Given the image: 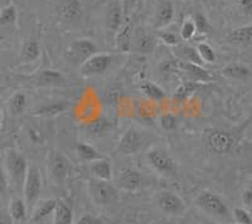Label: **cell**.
Listing matches in <instances>:
<instances>
[{"label": "cell", "mask_w": 252, "mask_h": 224, "mask_svg": "<svg viewBox=\"0 0 252 224\" xmlns=\"http://www.w3.org/2000/svg\"><path fill=\"white\" fill-rule=\"evenodd\" d=\"M4 168L8 174L10 185L14 190H23L24 180L28 172V161L23 154L14 149H8L4 154Z\"/></svg>", "instance_id": "cell-1"}, {"label": "cell", "mask_w": 252, "mask_h": 224, "mask_svg": "<svg viewBox=\"0 0 252 224\" xmlns=\"http://www.w3.org/2000/svg\"><path fill=\"white\" fill-rule=\"evenodd\" d=\"M195 205L209 216L218 219H231V213L224 200L211 190H202L195 196Z\"/></svg>", "instance_id": "cell-2"}, {"label": "cell", "mask_w": 252, "mask_h": 224, "mask_svg": "<svg viewBox=\"0 0 252 224\" xmlns=\"http://www.w3.org/2000/svg\"><path fill=\"white\" fill-rule=\"evenodd\" d=\"M87 192L97 207H109L119 200V192L110 181L92 179L87 181Z\"/></svg>", "instance_id": "cell-3"}, {"label": "cell", "mask_w": 252, "mask_h": 224, "mask_svg": "<svg viewBox=\"0 0 252 224\" xmlns=\"http://www.w3.org/2000/svg\"><path fill=\"white\" fill-rule=\"evenodd\" d=\"M22 193H23L24 201L28 207V212L32 213V210L34 209L39 201L40 194H42V176H40L39 169L35 165H29Z\"/></svg>", "instance_id": "cell-4"}, {"label": "cell", "mask_w": 252, "mask_h": 224, "mask_svg": "<svg viewBox=\"0 0 252 224\" xmlns=\"http://www.w3.org/2000/svg\"><path fill=\"white\" fill-rule=\"evenodd\" d=\"M69 160L64 154L58 150H51L47 156V170L51 181L56 185L64 183L69 174Z\"/></svg>", "instance_id": "cell-5"}, {"label": "cell", "mask_w": 252, "mask_h": 224, "mask_svg": "<svg viewBox=\"0 0 252 224\" xmlns=\"http://www.w3.org/2000/svg\"><path fill=\"white\" fill-rule=\"evenodd\" d=\"M145 159L149 167L160 175H172L177 170V163L172 155L160 147H153L149 150L146 152Z\"/></svg>", "instance_id": "cell-6"}, {"label": "cell", "mask_w": 252, "mask_h": 224, "mask_svg": "<svg viewBox=\"0 0 252 224\" xmlns=\"http://www.w3.org/2000/svg\"><path fill=\"white\" fill-rule=\"evenodd\" d=\"M204 140H206L207 147L217 155L228 154L232 151L236 145L235 138L231 134L218 129L207 130L204 134Z\"/></svg>", "instance_id": "cell-7"}, {"label": "cell", "mask_w": 252, "mask_h": 224, "mask_svg": "<svg viewBox=\"0 0 252 224\" xmlns=\"http://www.w3.org/2000/svg\"><path fill=\"white\" fill-rule=\"evenodd\" d=\"M97 53V46L92 40L86 39H77L75 40L68 49L66 51L64 58L72 66H82L87 59Z\"/></svg>", "instance_id": "cell-8"}, {"label": "cell", "mask_w": 252, "mask_h": 224, "mask_svg": "<svg viewBox=\"0 0 252 224\" xmlns=\"http://www.w3.org/2000/svg\"><path fill=\"white\" fill-rule=\"evenodd\" d=\"M144 146V135L143 132L139 130L131 129L126 130L124 132V135L121 136L120 140L116 146V152L121 154V155L129 156L134 155L136 152L140 151Z\"/></svg>", "instance_id": "cell-9"}, {"label": "cell", "mask_w": 252, "mask_h": 224, "mask_svg": "<svg viewBox=\"0 0 252 224\" xmlns=\"http://www.w3.org/2000/svg\"><path fill=\"white\" fill-rule=\"evenodd\" d=\"M157 203L159 208L169 216H181L186 212V203L173 190H161L158 193Z\"/></svg>", "instance_id": "cell-10"}, {"label": "cell", "mask_w": 252, "mask_h": 224, "mask_svg": "<svg viewBox=\"0 0 252 224\" xmlns=\"http://www.w3.org/2000/svg\"><path fill=\"white\" fill-rule=\"evenodd\" d=\"M112 62H114V56L107 53H96L80 67L81 75L86 77L102 75L111 67Z\"/></svg>", "instance_id": "cell-11"}, {"label": "cell", "mask_w": 252, "mask_h": 224, "mask_svg": "<svg viewBox=\"0 0 252 224\" xmlns=\"http://www.w3.org/2000/svg\"><path fill=\"white\" fill-rule=\"evenodd\" d=\"M144 178L139 170L134 168H124L121 169L118 178V187L124 192L135 193L143 188Z\"/></svg>", "instance_id": "cell-12"}, {"label": "cell", "mask_w": 252, "mask_h": 224, "mask_svg": "<svg viewBox=\"0 0 252 224\" xmlns=\"http://www.w3.org/2000/svg\"><path fill=\"white\" fill-rule=\"evenodd\" d=\"M34 84L40 87H64L68 86V81L60 71L43 69L35 75Z\"/></svg>", "instance_id": "cell-13"}, {"label": "cell", "mask_w": 252, "mask_h": 224, "mask_svg": "<svg viewBox=\"0 0 252 224\" xmlns=\"http://www.w3.org/2000/svg\"><path fill=\"white\" fill-rule=\"evenodd\" d=\"M57 12L61 20L66 23H72L77 22L82 17L83 8L80 0H61Z\"/></svg>", "instance_id": "cell-14"}, {"label": "cell", "mask_w": 252, "mask_h": 224, "mask_svg": "<svg viewBox=\"0 0 252 224\" xmlns=\"http://www.w3.org/2000/svg\"><path fill=\"white\" fill-rule=\"evenodd\" d=\"M157 39L149 32H146L145 29L138 28L134 32V38H132V49L140 55H149L154 51Z\"/></svg>", "instance_id": "cell-15"}, {"label": "cell", "mask_w": 252, "mask_h": 224, "mask_svg": "<svg viewBox=\"0 0 252 224\" xmlns=\"http://www.w3.org/2000/svg\"><path fill=\"white\" fill-rule=\"evenodd\" d=\"M124 24L123 19V5H121L120 0H114L107 8L106 13V28L111 33L119 32V29Z\"/></svg>", "instance_id": "cell-16"}, {"label": "cell", "mask_w": 252, "mask_h": 224, "mask_svg": "<svg viewBox=\"0 0 252 224\" xmlns=\"http://www.w3.org/2000/svg\"><path fill=\"white\" fill-rule=\"evenodd\" d=\"M179 69H182L187 76H188L192 82L195 84H199V82H208V81L212 80V76L209 75V72L207 69H204L201 64L190 63V62H184L181 60L178 63Z\"/></svg>", "instance_id": "cell-17"}, {"label": "cell", "mask_w": 252, "mask_h": 224, "mask_svg": "<svg viewBox=\"0 0 252 224\" xmlns=\"http://www.w3.org/2000/svg\"><path fill=\"white\" fill-rule=\"evenodd\" d=\"M57 203L58 199L56 198H48L38 201L34 209L32 210L31 213L32 222L33 223H39V222L44 221L49 216H52L53 212H55L56 207H57Z\"/></svg>", "instance_id": "cell-18"}, {"label": "cell", "mask_w": 252, "mask_h": 224, "mask_svg": "<svg viewBox=\"0 0 252 224\" xmlns=\"http://www.w3.org/2000/svg\"><path fill=\"white\" fill-rule=\"evenodd\" d=\"M68 107V101H52V102L44 104L42 105V106L38 107V109H35L34 111H33V116L40 118L55 117V116L61 115L62 112L66 111Z\"/></svg>", "instance_id": "cell-19"}, {"label": "cell", "mask_w": 252, "mask_h": 224, "mask_svg": "<svg viewBox=\"0 0 252 224\" xmlns=\"http://www.w3.org/2000/svg\"><path fill=\"white\" fill-rule=\"evenodd\" d=\"M174 14L175 9L172 1H169V0L161 1L160 5L158 6L157 14H155V28L163 29L169 26L174 19Z\"/></svg>", "instance_id": "cell-20"}, {"label": "cell", "mask_w": 252, "mask_h": 224, "mask_svg": "<svg viewBox=\"0 0 252 224\" xmlns=\"http://www.w3.org/2000/svg\"><path fill=\"white\" fill-rule=\"evenodd\" d=\"M132 38H134V29L129 20L121 26L119 32L116 33V47L120 52L127 53L132 49Z\"/></svg>", "instance_id": "cell-21"}, {"label": "cell", "mask_w": 252, "mask_h": 224, "mask_svg": "<svg viewBox=\"0 0 252 224\" xmlns=\"http://www.w3.org/2000/svg\"><path fill=\"white\" fill-rule=\"evenodd\" d=\"M90 169H91L92 175L94 176V179L105 181L112 180V165L109 159L101 158L92 161Z\"/></svg>", "instance_id": "cell-22"}, {"label": "cell", "mask_w": 252, "mask_h": 224, "mask_svg": "<svg viewBox=\"0 0 252 224\" xmlns=\"http://www.w3.org/2000/svg\"><path fill=\"white\" fill-rule=\"evenodd\" d=\"M52 224H73V210L64 200L58 199L57 207L52 214Z\"/></svg>", "instance_id": "cell-23"}, {"label": "cell", "mask_w": 252, "mask_h": 224, "mask_svg": "<svg viewBox=\"0 0 252 224\" xmlns=\"http://www.w3.org/2000/svg\"><path fill=\"white\" fill-rule=\"evenodd\" d=\"M40 47L35 39H27L20 51V62L24 64L33 63L39 58Z\"/></svg>", "instance_id": "cell-24"}, {"label": "cell", "mask_w": 252, "mask_h": 224, "mask_svg": "<svg viewBox=\"0 0 252 224\" xmlns=\"http://www.w3.org/2000/svg\"><path fill=\"white\" fill-rule=\"evenodd\" d=\"M28 213V207H27L23 198H20V196L12 198L10 204H9V216H10L13 222H15V223L24 222Z\"/></svg>", "instance_id": "cell-25"}, {"label": "cell", "mask_w": 252, "mask_h": 224, "mask_svg": "<svg viewBox=\"0 0 252 224\" xmlns=\"http://www.w3.org/2000/svg\"><path fill=\"white\" fill-rule=\"evenodd\" d=\"M27 102H28V101H27V96L24 92L18 91V92L13 93L12 97L9 98L8 101L9 112H10L13 116L23 115L24 111H26L27 109Z\"/></svg>", "instance_id": "cell-26"}, {"label": "cell", "mask_w": 252, "mask_h": 224, "mask_svg": "<svg viewBox=\"0 0 252 224\" xmlns=\"http://www.w3.org/2000/svg\"><path fill=\"white\" fill-rule=\"evenodd\" d=\"M222 75L227 78H231V80H245L250 76V69L245 64L233 62V63L227 64L222 69Z\"/></svg>", "instance_id": "cell-27"}, {"label": "cell", "mask_w": 252, "mask_h": 224, "mask_svg": "<svg viewBox=\"0 0 252 224\" xmlns=\"http://www.w3.org/2000/svg\"><path fill=\"white\" fill-rule=\"evenodd\" d=\"M227 39L233 44H246L252 40V26H245L231 30Z\"/></svg>", "instance_id": "cell-28"}, {"label": "cell", "mask_w": 252, "mask_h": 224, "mask_svg": "<svg viewBox=\"0 0 252 224\" xmlns=\"http://www.w3.org/2000/svg\"><path fill=\"white\" fill-rule=\"evenodd\" d=\"M112 127L111 122H110L107 118H97V120H94L91 121V122H89V124L86 125V130L89 134H91V135H102V134H106L107 131H110Z\"/></svg>", "instance_id": "cell-29"}, {"label": "cell", "mask_w": 252, "mask_h": 224, "mask_svg": "<svg viewBox=\"0 0 252 224\" xmlns=\"http://www.w3.org/2000/svg\"><path fill=\"white\" fill-rule=\"evenodd\" d=\"M76 151H77L78 156H80L82 160L90 161V163L102 158L97 150L94 149V146H91V145L86 144V142H78V144L76 145Z\"/></svg>", "instance_id": "cell-30"}, {"label": "cell", "mask_w": 252, "mask_h": 224, "mask_svg": "<svg viewBox=\"0 0 252 224\" xmlns=\"http://www.w3.org/2000/svg\"><path fill=\"white\" fill-rule=\"evenodd\" d=\"M140 89L144 95L148 96V97L152 98V100L158 101V102L165 98L164 89L161 88V87L158 86V84H153V82H144L140 86Z\"/></svg>", "instance_id": "cell-31"}, {"label": "cell", "mask_w": 252, "mask_h": 224, "mask_svg": "<svg viewBox=\"0 0 252 224\" xmlns=\"http://www.w3.org/2000/svg\"><path fill=\"white\" fill-rule=\"evenodd\" d=\"M178 52H179V56L183 58L184 62H190V63H195V64H203V60H202L201 56L198 53L197 47H190V46H182L179 47L178 49Z\"/></svg>", "instance_id": "cell-32"}, {"label": "cell", "mask_w": 252, "mask_h": 224, "mask_svg": "<svg viewBox=\"0 0 252 224\" xmlns=\"http://www.w3.org/2000/svg\"><path fill=\"white\" fill-rule=\"evenodd\" d=\"M18 19L17 8L14 5H6L0 10V27H9L15 24Z\"/></svg>", "instance_id": "cell-33"}, {"label": "cell", "mask_w": 252, "mask_h": 224, "mask_svg": "<svg viewBox=\"0 0 252 224\" xmlns=\"http://www.w3.org/2000/svg\"><path fill=\"white\" fill-rule=\"evenodd\" d=\"M197 51L201 56L203 63H215L216 53L215 49L209 46L208 43H199L197 46Z\"/></svg>", "instance_id": "cell-34"}, {"label": "cell", "mask_w": 252, "mask_h": 224, "mask_svg": "<svg viewBox=\"0 0 252 224\" xmlns=\"http://www.w3.org/2000/svg\"><path fill=\"white\" fill-rule=\"evenodd\" d=\"M195 88H197V84H195V82H187V84H181V86L175 89L174 98L177 101H179V102H182V101L186 100Z\"/></svg>", "instance_id": "cell-35"}, {"label": "cell", "mask_w": 252, "mask_h": 224, "mask_svg": "<svg viewBox=\"0 0 252 224\" xmlns=\"http://www.w3.org/2000/svg\"><path fill=\"white\" fill-rule=\"evenodd\" d=\"M197 33V28H195V24H194V20L192 18H188L183 22L181 27V37L182 39L184 40H189L192 39L193 37Z\"/></svg>", "instance_id": "cell-36"}, {"label": "cell", "mask_w": 252, "mask_h": 224, "mask_svg": "<svg viewBox=\"0 0 252 224\" xmlns=\"http://www.w3.org/2000/svg\"><path fill=\"white\" fill-rule=\"evenodd\" d=\"M232 217L236 224H252V214L246 208H235Z\"/></svg>", "instance_id": "cell-37"}, {"label": "cell", "mask_w": 252, "mask_h": 224, "mask_svg": "<svg viewBox=\"0 0 252 224\" xmlns=\"http://www.w3.org/2000/svg\"><path fill=\"white\" fill-rule=\"evenodd\" d=\"M160 126L165 131H174L178 127V120L173 113H164L160 116Z\"/></svg>", "instance_id": "cell-38"}, {"label": "cell", "mask_w": 252, "mask_h": 224, "mask_svg": "<svg viewBox=\"0 0 252 224\" xmlns=\"http://www.w3.org/2000/svg\"><path fill=\"white\" fill-rule=\"evenodd\" d=\"M195 24V28H197V33H201V34H207L211 29V26H209V22L207 19V17L202 13H197L193 18Z\"/></svg>", "instance_id": "cell-39"}, {"label": "cell", "mask_w": 252, "mask_h": 224, "mask_svg": "<svg viewBox=\"0 0 252 224\" xmlns=\"http://www.w3.org/2000/svg\"><path fill=\"white\" fill-rule=\"evenodd\" d=\"M9 185H10V181H9L5 168H4V165L0 164V198L5 196L9 189Z\"/></svg>", "instance_id": "cell-40"}, {"label": "cell", "mask_w": 252, "mask_h": 224, "mask_svg": "<svg viewBox=\"0 0 252 224\" xmlns=\"http://www.w3.org/2000/svg\"><path fill=\"white\" fill-rule=\"evenodd\" d=\"M121 95H123V89H121V87L119 86V84H112V86H110L106 91L107 102H109V104H114V102H116V101L121 97Z\"/></svg>", "instance_id": "cell-41"}, {"label": "cell", "mask_w": 252, "mask_h": 224, "mask_svg": "<svg viewBox=\"0 0 252 224\" xmlns=\"http://www.w3.org/2000/svg\"><path fill=\"white\" fill-rule=\"evenodd\" d=\"M159 39H160L164 44L170 47L177 46L178 42H179L177 34H174V33L172 32H160V34H159Z\"/></svg>", "instance_id": "cell-42"}, {"label": "cell", "mask_w": 252, "mask_h": 224, "mask_svg": "<svg viewBox=\"0 0 252 224\" xmlns=\"http://www.w3.org/2000/svg\"><path fill=\"white\" fill-rule=\"evenodd\" d=\"M236 6L242 14H252V0H235Z\"/></svg>", "instance_id": "cell-43"}, {"label": "cell", "mask_w": 252, "mask_h": 224, "mask_svg": "<svg viewBox=\"0 0 252 224\" xmlns=\"http://www.w3.org/2000/svg\"><path fill=\"white\" fill-rule=\"evenodd\" d=\"M76 224H103V222L98 217H94L92 214H85L76 222Z\"/></svg>", "instance_id": "cell-44"}, {"label": "cell", "mask_w": 252, "mask_h": 224, "mask_svg": "<svg viewBox=\"0 0 252 224\" xmlns=\"http://www.w3.org/2000/svg\"><path fill=\"white\" fill-rule=\"evenodd\" d=\"M242 201L246 207H251L252 205V188H247L242 194Z\"/></svg>", "instance_id": "cell-45"}, {"label": "cell", "mask_w": 252, "mask_h": 224, "mask_svg": "<svg viewBox=\"0 0 252 224\" xmlns=\"http://www.w3.org/2000/svg\"><path fill=\"white\" fill-rule=\"evenodd\" d=\"M29 136H31V139L33 142H38V141L40 140V134L34 129L29 130Z\"/></svg>", "instance_id": "cell-46"}, {"label": "cell", "mask_w": 252, "mask_h": 224, "mask_svg": "<svg viewBox=\"0 0 252 224\" xmlns=\"http://www.w3.org/2000/svg\"><path fill=\"white\" fill-rule=\"evenodd\" d=\"M130 1H131V3H135V1H136V0H130Z\"/></svg>", "instance_id": "cell-47"}, {"label": "cell", "mask_w": 252, "mask_h": 224, "mask_svg": "<svg viewBox=\"0 0 252 224\" xmlns=\"http://www.w3.org/2000/svg\"><path fill=\"white\" fill-rule=\"evenodd\" d=\"M186 1H188V0H186Z\"/></svg>", "instance_id": "cell-48"}]
</instances>
